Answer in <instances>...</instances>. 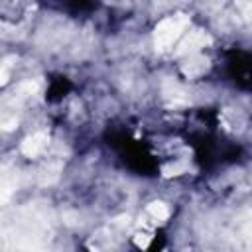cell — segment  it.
I'll return each instance as SVG.
<instances>
[{
  "label": "cell",
  "instance_id": "cell-1",
  "mask_svg": "<svg viewBox=\"0 0 252 252\" xmlns=\"http://www.w3.org/2000/svg\"><path fill=\"white\" fill-rule=\"evenodd\" d=\"M193 35H197V37H199V39H203V37H205V33H203V35H201V33H197V32H189V33H187V35H185V39H187V41H189V39H193ZM193 45H195V51H201V47H203V43H201V41H195V43H193Z\"/></svg>",
  "mask_w": 252,
  "mask_h": 252
}]
</instances>
